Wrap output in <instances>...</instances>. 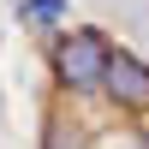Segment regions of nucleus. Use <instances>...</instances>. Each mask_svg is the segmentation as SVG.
Here are the masks:
<instances>
[{
	"label": "nucleus",
	"instance_id": "obj_1",
	"mask_svg": "<svg viewBox=\"0 0 149 149\" xmlns=\"http://www.w3.org/2000/svg\"><path fill=\"white\" fill-rule=\"evenodd\" d=\"M107 60H113V42H107L102 30H90V24H84V30L54 36V84H60V90H72V95L102 90Z\"/></svg>",
	"mask_w": 149,
	"mask_h": 149
},
{
	"label": "nucleus",
	"instance_id": "obj_5",
	"mask_svg": "<svg viewBox=\"0 0 149 149\" xmlns=\"http://www.w3.org/2000/svg\"><path fill=\"white\" fill-rule=\"evenodd\" d=\"M143 149H149V131H143Z\"/></svg>",
	"mask_w": 149,
	"mask_h": 149
},
{
	"label": "nucleus",
	"instance_id": "obj_2",
	"mask_svg": "<svg viewBox=\"0 0 149 149\" xmlns=\"http://www.w3.org/2000/svg\"><path fill=\"white\" fill-rule=\"evenodd\" d=\"M102 95L119 107V113H149V66L131 54V48H113L107 78H102Z\"/></svg>",
	"mask_w": 149,
	"mask_h": 149
},
{
	"label": "nucleus",
	"instance_id": "obj_4",
	"mask_svg": "<svg viewBox=\"0 0 149 149\" xmlns=\"http://www.w3.org/2000/svg\"><path fill=\"white\" fill-rule=\"evenodd\" d=\"M60 12H66V0H24L18 18H30V24H54Z\"/></svg>",
	"mask_w": 149,
	"mask_h": 149
},
{
	"label": "nucleus",
	"instance_id": "obj_3",
	"mask_svg": "<svg viewBox=\"0 0 149 149\" xmlns=\"http://www.w3.org/2000/svg\"><path fill=\"white\" fill-rule=\"evenodd\" d=\"M42 149H84V131L72 125L66 113H48V125H42Z\"/></svg>",
	"mask_w": 149,
	"mask_h": 149
}]
</instances>
